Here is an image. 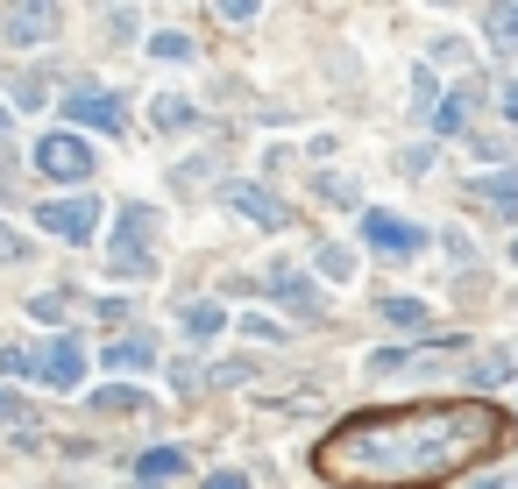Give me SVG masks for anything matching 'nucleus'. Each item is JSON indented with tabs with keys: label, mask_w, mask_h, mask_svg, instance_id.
I'll use <instances>...</instances> for the list:
<instances>
[{
	"label": "nucleus",
	"mask_w": 518,
	"mask_h": 489,
	"mask_svg": "<svg viewBox=\"0 0 518 489\" xmlns=\"http://www.w3.org/2000/svg\"><path fill=\"white\" fill-rule=\"evenodd\" d=\"M228 206H235V213H249L256 227H284V206H277L263 185H235V192H228Z\"/></svg>",
	"instance_id": "nucleus-7"
},
{
	"label": "nucleus",
	"mask_w": 518,
	"mask_h": 489,
	"mask_svg": "<svg viewBox=\"0 0 518 489\" xmlns=\"http://www.w3.org/2000/svg\"><path fill=\"white\" fill-rule=\"evenodd\" d=\"M0 263H29V241H22L8 220H0Z\"/></svg>",
	"instance_id": "nucleus-20"
},
{
	"label": "nucleus",
	"mask_w": 518,
	"mask_h": 489,
	"mask_svg": "<svg viewBox=\"0 0 518 489\" xmlns=\"http://www.w3.org/2000/svg\"><path fill=\"white\" fill-rule=\"evenodd\" d=\"M320 270H327L334 284H348V277H355V256H348V249H320Z\"/></svg>",
	"instance_id": "nucleus-18"
},
{
	"label": "nucleus",
	"mask_w": 518,
	"mask_h": 489,
	"mask_svg": "<svg viewBox=\"0 0 518 489\" xmlns=\"http://www.w3.org/2000/svg\"><path fill=\"white\" fill-rule=\"evenodd\" d=\"M384 319L405 326V334H419V326L433 319V305H426V298H384Z\"/></svg>",
	"instance_id": "nucleus-12"
},
{
	"label": "nucleus",
	"mask_w": 518,
	"mask_h": 489,
	"mask_svg": "<svg viewBox=\"0 0 518 489\" xmlns=\"http://www.w3.org/2000/svg\"><path fill=\"white\" fill-rule=\"evenodd\" d=\"M0 135H8V107H0Z\"/></svg>",
	"instance_id": "nucleus-26"
},
{
	"label": "nucleus",
	"mask_w": 518,
	"mask_h": 489,
	"mask_svg": "<svg viewBox=\"0 0 518 489\" xmlns=\"http://www.w3.org/2000/svg\"><path fill=\"white\" fill-rule=\"evenodd\" d=\"M220 326H228V312H220L213 298H199V305H185V341H213Z\"/></svg>",
	"instance_id": "nucleus-10"
},
{
	"label": "nucleus",
	"mask_w": 518,
	"mask_h": 489,
	"mask_svg": "<svg viewBox=\"0 0 518 489\" xmlns=\"http://www.w3.org/2000/svg\"><path fill=\"white\" fill-rule=\"evenodd\" d=\"M476 192H483V199H497V213H518V178H511V171H497V178H476Z\"/></svg>",
	"instance_id": "nucleus-14"
},
{
	"label": "nucleus",
	"mask_w": 518,
	"mask_h": 489,
	"mask_svg": "<svg viewBox=\"0 0 518 489\" xmlns=\"http://www.w3.org/2000/svg\"><path fill=\"white\" fill-rule=\"evenodd\" d=\"M483 36L497 50H518V8H483Z\"/></svg>",
	"instance_id": "nucleus-13"
},
{
	"label": "nucleus",
	"mask_w": 518,
	"mask_h": 489,
	"mask_svg": "<svg viewBox=\"0 0 518 489\" xmlns=\"http://www.w3.org/2000/svg\"><path fill=\"white\" fill-rule=\"evenodd\" d=\"M36 171L57 178V185H86V178H93V142L71 135V128L43 135V142H36Z\"/></svg>",
	"instance_id": "nucleus-1"
},
{
	"label": "nucleus",
	"mask_w": 518,
	"mask_h": 489,
	"mask_svg": "<svg viewBox=\"0 0 518 489\" xmlns=\"http://www.w3.org/2000/svg\"><path fill=\"white\" fill-rule=\"evenodd\" d=\"M0 419H22V426H29V412H22V404H15L8 390H0Z\"/></svg>",
	"instance_id": "nucleus-24"
},
{
	"label": "nucleus",
	"mask_w": 518,
	"mask_h": 489,
	"mask_svg": "<svg viewBox=\"0 0 518 489\" xmlns=\"http://www.w3.org/2000/svg\"><path fill=\"white\" fill-rule=\"evenodd\" d=\"M192 461L178 454V447H150V454H135V489H157V482H171V475H185Z\"/></svg>",
	"instance_id": "nucleus-6"
},
{
	"label": "nucleus",
	"mask_w": 518,
	"mask_h": 489,
	"mask_svg": "<svg viewBox=\"0 0 518 489\" xmlns=\"http://www.w3.org/2000/svg\"><path fill=\"white\" fill-rule=\"evenodd\" d=\"M57 29V8H15L8 15V43H43Z\"/></svg>",
	"instance_id": "nucleus-8"
},
{
	"label": "nucleus",
	"mask_w": 518,
	"mask_h": 489,
	"mask_svg": "<svg viewBox=\"0 0 518 489\" xmlns=\"http://www.w3.org/2000/svg\"><path fill=\"white\" fill-rule=\"evenodd\" d=\"M64 121H71V135H79V128L121 135V100L114 93H64Z\"/></svg>",
	"instance_id": "nucleus-5"
},
{
	"label": "nucleus",
	"mask_w": 518,
	"mask_h": 489,
	"mask_svg": "<svg viewBox=\"0 0 518 489\" xmlns=\"http://www.w3.org/2000/svg\"><path fill=\"white\" fill-rule=\"evenodd\" d=\"M0 376H36V355L29 348H0Z\"/></svg>",
	"instance_id": "nucleus-19"
},
{
	"label": "nucleus",
	"mask_w": 518,
	"mask_h": 489,
	"mask_svg": "<svg viewBox=\"0 0 518 489\" xmlns=\"http://www.w3.org/2000/svg\"><path fill=\"white\" fill-rule=\"evenodd\" d=\"M362 241H369V249H384V256H419L426 249V227H412V220H398L384 206H362Z\"/></svg>",
	"instance_id": "nucleus-3"
},
{
	"label": "nucleus",
	"mask_w": 518,
	"mask_h": 489,
	"mask_svg": "<svg viewBox=\"0 0 518 489\" xmlns=\"http://www.w3.org/2000/svg\"><path fill=\"white\" fill-rule=\"evenodd\" d=\"M150 50L178 64V57H192V36H178V29H164V36H150Z\"/></svg>",
	"instance_id": "nucleus-17"
},
{
	"label": "nucleus",
	"mask_w": 518,
	"mask_h": 489,
	"mask_svg": "<svg viewBox=\"0 0 518 489\" xmlns=\"http://www.w3.org/2000/svg\"><path fill=\"white\" fill-rule=\"evenodd\" d=\"M270 284H277V298H284L291 312H306V319H320V291H313V284H306L299 270H277Z\"/></svg>",
	"instance_id": "nucleus-9"
},
{
	"label": "nucleus",
	"mask_w": 518,
	"mask_h": 489,
	"mask_svg": "<svg viewBox=\"0 0 518 489\" xmlns=\"http://www.w3.org/2000/svg\"><path fill=\"white\" fill-rule=\"evenodd\" d=\"M476 93H483V86L469 78V86H455L448 100H440V128H462V121H469V100H476Z\"/></svg>",
	"instance_id": "nucleus-15"
},
{
	"label": "nucleus",
	"mask_w": 518,
	"mask_h": 489,
	"mask_svg": "<svg viewBox=\"0 0 518 489\" xmlns=\"http://www.w3.org/2000/svg\"><path fill=\"white\" fill-rule=\"evenodd\" d=\"M79 376H86V348L71 341V334H57L36 355V383H50V390H79Z\"/></svg>",
	"instance_id": "nucleus-4"
},
{
	"label": "nucleus",
	"mask_w": 518,
	"mask_h": 489,
	"mask_svg": "<svg viewBox=\"0 0 518 489\" xmlns=\"http://www.w3.org/2000/svg\"><path fill=\"white\" fill-rule=\"evenodd\" d=\"M100 206H107V199L71 192V199L36 206V227H43V234H57V241H93V234H100Z\"/></svg>",
	"instance_id": "nucleus-2"
},
{
	"label": "nucleus",
	"mask_w": 518,
	"mask_h": 489,
	"mask_svg": "<svg viewBox=\"0 0 518 489\" xmlns=\"http://www.w3.org/2000/svg\"><path fill=\"white\" fill-rule=\"evenodd\" d=\"M504 114L518 121V78H511V86H504Z\"/></svg>",
	"instance_id": "nucleus-25"
},
{
	"label": "nucleus",
	"mask_w": 518,
	"mask_h": 489,
	"mask_svg": "<svg viewBox=\"0 0 518 489\" xmlns=\"http://www.w3.org/2000/svg\"><path fill=\"white\" fill-rule=\"evenodd\" d=\"M511 256H518V241H511Z\"/></svg>",
	"instance_id": "nucleus-27"
},
{
	"label": "nucleus",
	"mask_w": 518,
	"mask_h": 489,
	"mask_svg": "<svg viewBox=\"0 0 518 489\" xmlns=\"http://www.w3.org/2000/svg\"><path fill=\"white\" fill-rule=\"evenodd\" d=\"M220 22H235V29L256 22V0H228V8H220Z\"/></svg>",
	"instance_id": "nucleus-22"
},
{
	"label": "nucleus",
	"mask_w": 518,
	"mask_h": 489,
	"mask_svg": "<svg viewBox=\"0 0 518 489\" xmlns=\"http://www.w3.org/2000/svg\"><path fill=\"white\" fill-rule=\"evenodd\" d=\"M93 404H100V412H142V397H135V390H100Z\"/></svg>",
	"instance_id": "nucleus-21"
},
{
	"label": "nucleus",
	"mask_w": 518,
	"mask_h": 489,
	"mask_svg": "<svg viewBox=\"0 0 518 489\" xmlns=\"http://www.w3.org/2000/svg\"><path fill=\"white\" fill-rule=\"evenodd\" d=\"M157 128H192V100L164 93V100H157Z\"/></svg>",
	"instance_id": "nucleus-16"
},
{
	"label": "nucleus",
	"mask_w": 518,
	"mask_h": 489,
	"mask_svg": "<svg viewBox=\"0 0 518 489\" xmlns=\"http://www.w3.org/2000/svg\"><path fill=\"white\" fill-rule=\"evenodd\" d=\"M206 489H249V475H235V468H220V475H206Z\"/></svg>",
	"instance_id": "nucleus-23"
},
{
	"label": "nucleus",
	"mask_w": 518,
	"mask_h": 489,
	"mask_svg": "<svg viewBox=\"0 0 518 489\" xmlns=\"http://www.w3.org/2000/svg\"><path fill=\"white\" fill-rule=\"evenodd\" d=\"M157 362V341L150 334H135V341H114L107 348V369H150Z\"/></svg>",
	"instance_id": "nucleus-11"
}]
</instances>
